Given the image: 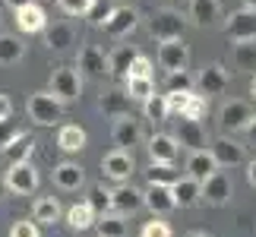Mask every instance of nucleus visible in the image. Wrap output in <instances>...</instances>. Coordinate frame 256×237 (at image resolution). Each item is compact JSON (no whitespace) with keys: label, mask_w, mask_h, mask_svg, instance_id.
<instances>
[{"label":"nucleus","mask_w":256,"mask_h":237,"mask_svg":"<svg viewBox=\"0 0 256 237\" xmlns=\"http://www.w3.org/2000/svg\"><path fill=\"white\" fill-rule=\"evenodd\" d=\"M146 196V209H149L155 218H162V215H168L171 209H177V202H174V190L171 186H162V184H149L142 190Z\"/></svg>","instance_id":"dca6fc26"},{"label":"nucleus","mask_w":256,"mask_h":237,"mask_svg":"<svg viewBox=\"0 0 256 237\" xmlns=\"http://www.w3.org/2000/svg\"><path fill=\"white\" fill-rule=\"evenodd\" d=\"M32 222L35 224L60 222V202H57V196H38L35 206H32Z\"/></svg>","instance_id":"c85d7f7f"},{"label":"nucleus","mask_w":256,"mask_h":237,"mask_svg":"<svg viewBox=\"0 0 256 237\" xmlns=\"http://www.w3.org/2000/svg\"><path fill=\"white\" fill-rule=\"evenodd\" d=\"M240 4H244V10H253L256 13V0H240Z\"/></svg>","instance_id":"864d4df0"},{"label":"nucleus","mask_w":256,"mask_h":237,"mask_svg":"<svg viewBox=\"0 0 256 237\" xmlns=\"http://www.w3.org/2000/svg\"><path fill=\"white\" fill-rule=\"evenodd\" d=\"M231 196H234V184L224 171L212 174L209 180L202 184V202H209V206H228Z\"/></svg>","instance_id":"2eb2a0df"},{"label":"nucleus","mask_w":256,"mask_h":237,"mask_svg":"<svg viewBox=\"0 0 256 237\" xmlns=\"http://www.w3.org/2000/svg\"><path fill=\"white\" fill-rule=\"evenodd\" d=\"M250 95H253V102H256V76L250 79Z\"/></svg>","instance_id":"6e6d98bb"},{"label":"nucleus","mask_w":256,"mask_h":237,"mask_svg":"<svg viewBox=\"0 0 256 237\" xmlns=\"http://www.w3.org/2000/svg\"><path fill=\"white\" fill-rule=\"evenodd\" d=\"M209 152L215 155V162H218V168H238L247 162V155H244V146L228 140V136H215V140L209 142Z\"/></svg>","instance_id":"ddd939ff"},{"label":"nucleus","mask_w":256,"mask_h":237,"mask_svg":"<svg viewBox=\"0 0 256 237\" xmlns=\"http://www.w3.org/2000/svg\"><path fill=\"white\" fill-rule=\"evenodd\" d=\"M38 171L32 168V162H22V164H10L6 168V190L16 193V196H28L38 190Z\"/></svg>","instance_id":"423d86ee"},{"label":"nucleus","mask_w":256,"mask_h":237,"mask_svg":"<svg viewBox=\"0 0 256 237\" xmlns=\"http://www.w3.org/2000/svg\"><path fill=\"white\" fill-rule=\"evenodd\" d=\"M57 149L73 155V152H82L86 149V130L80 124H64L60 130H57Z\"/></svg>","instance_id":"a878e982"},{"label":"nucleus","mask_w":256,"mask_h":237,"mask_svg":"<svg viewBox=\"0 0 256 237\" xmlns=\"http://www.w3.org/2000/svg\"><path fill=\"white\" fill-rule=\"evenodd\" d=\"M86 202L92 206V209H95V215L102 218V215H108V212H111V190H104L102 184H95L92 190H88V200H86Z\"/></svg>","instance_id":"e433bc0d"},{"label":"nucleus","mask_w":256,"mask_h":237,"mask_svg":"<svg viewBox=\"0 0 256 237\" xmlns=\"http://www.w3.org/2000/svg\"><path fill=\"white\" fill-rule=\"evenodd\" d=\"M168 92H193V76L186 70L168 73Z\"/></svg>","instance_id":"79ce46f5"},{"label":"nucleus","mask_w":256,"mask_h":237,"mask_svg":"<svg viewBox=\"0 0 256 237\" xmlns=\"http://www.w3.org/2000/svg\"><path fill=\"white\" fill-rule=\"evenodd\" d=\"M10 237H42L35 222H16L13 228H10Z\"/></svg>","instance_id":"a18cd8bd"},{"label":"nucleus","mask_w":256,"mask_h":237,"mask_svg":"<svg viewBox=\"0 0 256 237\" xmlns=\"http://www.w3.org/2000/svg\"><path fill=\"white\" fill-rule=\"evenodd\" d=\"M224 32H228V38L234 44L238 42H253L256 38V13L253 10H234V13L228 16V26H224Z\"/></svg>","instance_id":"9b49d317"},{"label":"nucleus","mask_w":256,"mask_h":237,"mask_svg":"<svg viewBox=\"0 0 256 237\" xmlns=\"http://www.w3.org/2000/svg\"><path fill=\"white\" fill-rule=\"evenodd\" d=\"M146 180H149V184H162V186H174L177 180H180V171H177L174 164L149 162V168H146Z\"/></svg>","instance_id":"2f4dec72"},{"label":"nucleus","mask_w":256,"mask_h":237,"mask_svg":"<svg viewBox=\"0 0 256 237\" xmlns=\"http://www.w3.org/2000/svg\"><path fill=\"white\" fill-rule=\"evenodd\" d=\"M146 149H149V158H152V162H158V164H174V162H177V149H180V146H177V140H174L171 133H152Z\"/></svg>","instance_id":"6ab92c4d"},{"label":"nucleus","mask_w":256,"mask_h":237,"mask_svg":"<svg viewBox=\"0 0 256 237\" xmlns=\"http://www.w3.org/2000/svg\"><path fill=\"white\" fill-rule=\"evenodd\" d=\"M95 231H98V237H126V222H124V215L108 212L95 222Z\"/></svg>","instance_id":"72a5a7b5"},{"label":"nucleus","mask_w":256,"mask_h":237,"mask_svg":"<svg viewBox=\"0 0 256 237\" xmlns=\"http://www.w3.org/2000/svg\"><path fill=\"white\" fill-rule=\"evenodd\" d=\"M164 98H168V111L174 117H184L186 108H190V102H193V92H168Z\"/></svg>","instance_id":"4c0bfd02"},{"label":"nucleus","mask_w":256,"mask_h":237,"mask_svg":"<svg viewBox=\"0 0 256 237\" xmlns=\"http://www.w3.org/2000/svg\"><path fill=\"white\" fill-rule=\"evenodd\" d=\"M26 57V44L19 35H0V66H13Z\"/></svg>","instance_id":"7c9ffc66"},{"label":"nucleus","mask_w":256,"mask_h":237,"mask_svg":"<svg viewBox=\"0 0 256 237\" xmlns=\"http://www.w3.org/2000/svg\"><path fill=\"white\" fill-rule=\"evenodd\" d=\"M32 155H35V136H28V133H22V136H16L13 142L4 149V158L10 164H22V162H32Z\"/></svg>","instance_id":"cd10ccee"},{"label":"nucleus","mask_w":256,"mask_h":237,"mask_svg":"<svg viewBox=\"0 0 256 237\" xmlns=\"http://www.w3.org/2000/svg\"><path fill=\"white\" fill-rule=\"evenodd\" d=\"M111 13H114V6L111 4H104V0H95V6L92 10H88V22H92V26H98V28H102L104 22H108V19H111Z\"/></svg>","instance_id":"ea45409f"},{"label":"nucleus","mask_w":256,"mask_h":237,"mask_svg":"<svg viewBox=\"0 0 256 237\" xmlns=\"http://www.w3.org/2000/svg\"><path fill=\"white\" fill-rule=\"evenodd\" d=\"M209 114V98L206 95H193V102H190V108H186V120H200L202 124V117Z\"/></svg>","instance_id":"37998d69"},{"label":"nucleus","mask_w":256,"mask_h":237,"mask_svg":"<svg viewBox=\"0 0 256 237\" xmlns=\"http://www.w3.org/2000/svg\"><path fill=\"white\" fill-rule=\"evenodd\" d=\"M218 0H190V13H186V19L196 26H215L218 22Z\"/></svg>","instance_id":"bb28decb"},{"label":"nucleus","mask_w":256,"mask_h":237,"mask_svg":"<svg viewBox=\"0 0 256 237\" xmlns=\"http://www.w3.org/2000/svg\"><path fill=\"white\" fill-rule=\"evenodd\" d=\"M171 190H174V202L180 209H193L196 202H202V184H196L193 177H180Z\"/></svg>","instance_id":"393cba45"},{"label":"nucleus","mask_w":256,"mask_h":237,"mask_svg":"<svg viewBox=\"0 0 256 237\" xmlns=\"http://www.w3.org/2000/svg\"><path fill=\"white\" fill-rule=\"evenodd\" d=\"M174 140L177 146H184V149H190V152H202V149H209V136H206V126L200 120H186V117H177L174 120Z\"/></svg>","instance_id":"20e7f679"},{"label":"nucleus","mask_w":256,"mask_h":237,"mask_svg":"<svg viewBox=\"0 0 256 237\" xmlns=\"http://www.w3.org/2000/svg\"><path fill=\"white\" fill-rule=\"evenodd\" d=\"M146 206V196H142V190H136L133 184H117L114 190H111V212H117V215H133V212H140Z\"/></svg>","instance_id":"1a4fd4ad"},{"label":"nucleus","mask_w":256,"mask_h":237,"mask_svg":"<svg viewBox=\"0 0 256 237\" xmlns=\"http://www.w3.org/2000/svg\"><path fill=\"white\" fill-rule=\"evenodd\" d=\"M140 237H174V231H171V224L164 222V218H152V222L142 224Z\"/></svg>","instance_id":"58836bf2"},{"label":"nucleus","mask_w":256,"mask_h":237,"mask_svg":"<svg viewBox=\"0 0 256 237\" xmlns=\"http://www.w3.org/2000/svg\"><path fill=\"white\" fill-rule=\"evenodd\" d=\"M130 76H140V79H152V60L149 57H136L133 60V66H130Z\"/></svg>","instance_id":"49530a36"},{"label":"nucleus","mask_w":256,"mask_h":237,"mask_svg":"<svg viewBox=\"0 0 256 237\" xmlns=\"http://www.w3.org/2000/svg\"><path fill=\"white\" fill-rule=\"evenodd\" d=\"M140 26V13L130 6V4H124V6H114V13H111V19L102 26L111 38H126L133 32V28Z\"/></svg>","instance_id":"4468645a"},{"label":"nucleus","mask_w":256,"mask_h":237,"mask_svg":"<svg viewBox=\"0 0 256 237\" xmlns=\"http://www.w3.org/2000/svg\"><path fill=\"white\" fill-rule=\"evenodd\" d=\"M142 114H146V120H155V124L168 120V117H171L168 98H164V95H152L149 102H142Z\"/></svg>","instance_id":"c9c22d12"},{"label":"nucleus","mask_w":256,"mask_h":237,"mask_svg":"<svg viewBox=\"0 0 256 237\" xmlns=\"http://www.w3.org/2000/svg\"><path fill=\"white\" fill-rule=\"evenodd\" d=\"M130 104H133V98L124 92V88H111V92H104L102 98H98V111H102L104 117H126L130 114Z\"/></svg>","instance_id":"4be33fe9"},{"label":"nucleus","mask_w":256,"mask_h":237,"mask_svg":"<svg viewBox=\"0 0 256 237\" xmlns=\"http://www.w3.org/2000/svg\"><path fill=\"white\" fill-rule=\"evenodd\" d=\"M57 6L66 16H88V10L95 6V0H57Z\"/></svg>","instance_id":"a19ab883"},{"label":"nucleus","mask_w":256,"mask_h":237,"mask_svg":"<svg viewBox=\"0 0 256 237\" xmlns=\"http://www.w3.org/2000/svg\"><path fill=\"white\" fill-rule=\"evenodd\" d=\"M76 70L80 76H92V79H104L111 76V66H108V54L98 44H82L80 57H76Z\"/></svg>","instance_id":"0eeeda50"},{"label":"nucleus","mask_w":256,"mask_h":237,"mask_svg":"<svg viewBox=\"0 0 256 237\" xmlns=\"http://www.w3.org/2000/svg\"><path fill=\"white\" fill-rule=\"evenodd\" d=\"M247 180H250V186H256V158L247 162Z\"/></svg>","instance_id":"8fccbe9b"},{"label":"nucleus","mask_w":256,"mask_h":237,"mask_svg":"<svg viewBox=\"0 0 256 237\" xmlns=\"http://www.w3.org/2000/svg\"><path fill=\"white\" fill-rule=\"evenodd\" d=\"M111 140H114L117 149L133 152V146H140V142H142V126H140V120H136L133 114L117 117V120L111 124Z\"/></svg>","instance_id":"9d476101"},{"label":"nucleus","mask_w":256,"mask_h":237,"mask_svg":"<svg viewBox=\"0 0 256 237\" xmlns=\"http://www.w3.org/2000/svg\"><path fill=\"white\" fill-rule=\"evenodd\" d=\"M4 4H6V6H13V13H16V10H22V6H32L35 0H4Z\"/></svg>","instance_id":"09e8293b"},{"label":"nucleus","mask_w":256,"mask_h":237,"mask_svg":"<svg viewBox=\"0 0 256 237\" xmlns=\"http://www.w3.org/2000/svg\"><path fill=\"white\" fill-rule=\"evenodd\" d=\"M44 44L51 48V51H57V54L70 51V44H76L73 26H70V22H54V26H48V28H44Z\"/></svg>","instance_id":"b1692460"},{"label":"nucleus","mask_w":256,"mask_h":237,"mask_svg":"<svg viewBox=\"0 0 256 237\" xmlns=\"http://www.w3.org/2000/svg\"><path fill=\"white\" fill-rule=\"evenodd\" d=\"M26 111H28V120L38 124V126H54L64 114V104L57 102L51 92H32L26 102Z\"/></svg>","instance_id":"f03ea898"},{"label":"nucleus","mask_w":256,"mask_h":237,"mask_svg":"<svg viewBox=\"0 0 256 237\" xmlns=\"http://www.w3.org/2000/svg\"><path fill=\"white\" fill-rule=\"evenodd\" d=\"M10 190H6V174L4 171H0V200H4V196H6Z\"/></svg>","instance_id":"603ef678"},{"label":"nucleus","mask_w":256,"mask_h":237,"mask_svg":"<svg viewBox=\"0 0 256 237\" xmlns=\"http://www.w3.org/2000/svg\"><path fill=\"white\" fill-rule=\"evenodd\" d=\"M0 120H13V102L6 92H0Z\"/></svg>","instance_id":"de8ad7c7"},{"label":"nucleus","mask_w":256,"mask_h":237,"mask_svg":"<svg viewBox=\"0 0 256 237\" xmlns=\"http://www.w3.org/2000/svg\"><path fill=\"white\" fill-rule=\"evenodd\" d=\"M136 171L133 164V152L126 149H111L104 158H102V174L114 184H130V174Z\"/></svg>","instance_id":"39448f33"},{"label":"nucleus","mask_w":256,"mask_h":237,"mask_svg":"<svg viewBox=\"0 0 256 237\" xmlns=\"http://www.w3.org/2000/svg\"><path fill=\"white\" fill-rule=\"evenodd\" d=\"M82 184H86L82 164H76V162H60V164L54 168V186H57V190L73 193V190H80Z\"/></svg>","instance_id":"412c9836"},{"label":"nucleus","mask_w":256,"mask_h":237,"mask_svg":"<svg viewBox=\"0 0 256 237\" xmlns=\"http://www.w3.org/2000/svg\"><path fill=\"white\" fill-rule=\"evenodd\" d=\"M140 57V51H136L133 44H117L111 54H108V66H111V76L114 79H126L130 76V66L133 60Z\"/></svg>","instance_id":"5701e85b"},{"label":"nucleus","mask_w":256,"mask_h":237,"mask_svg":"<svg viewBox=\"0 0 256 237\" xmlns=\"http://www.w3.org/2000/svg\"><path fill=\"white\" fill-rule=\"evenodd\" d=\"M186 64H190V48L184 44V38L158 44V66L162 70L177 73V70H186Z\"/></svg>","instance_id":"f8f14e48"},{"label":"nucleus","mask_w":256,"mask_h":237,"mask_svg":"<svg viewBox=\"0 0 256 237\" xmlns=\"http://www.w3.org/2000/svg\"><path fill=\"white\" fill-rule=\"evenodd\" d=\"M184 28H186V19L177 13V10L162 6V10H155V13L149 16V35H152L158 44L184 38Z\"/></svg>","instance_id":"f257e3e1"},{"label":"nucleus","mask_w":256,"mask_h":237,"mask_svg":"<svg viewBox=\"0 0 256 237\" xmlns=\"http://www.w3.org/2000/svg\"><path fill=\"white\" fill-rule=\"evenodd\" d=\"M231 82V73L224 70L222 64H209V66H202V73L200 79H196V86H200V92L209 98V95H222L224 88H228Z\"/></svg>","instance_id":"a211bd4d"},{"label":"nucleus","mask_w":256,"mask_h":237,"mask_svg":"<svg viewBox=\"0 0 256 237\" xmlns=\"http://www.w3.org/2000/svg\"><path fill=\"white\" fill-rule=\"evenodd\" d=\"M256 117L253 111V104L250 102H224L218 108V124H222V130H247L250 120Z\"/></svg>","instance_id":"6e6552de"},{"label":"nucleus","mask_w":256,"mask_h":237,"mask_svg":"<svg viewBox=\"0 0 256 237\" xmlns=\"http://www.w3.org/2000/svg\"><path fill=\"white\" fill-rule=\"evenodd\" d=\"M234 66L238 70H256V38L234 44Z\"/></svg>","instance_id":"f704fd0d"},{"label":"nucleus","mask_w":256,"mask_h":237,"mask_svg":"<svg viewBox=\"0 0 256 237\" xmlns=\"http://www.w3.org/2000/svg\"><path fill=\"white\" fill-rule=\"evenodd\" d=\"M218 171H222V168H218V162H215V155L209 149L186 155V177H193L196 184H206L212 174H218Z\"/></svg>","instance_id":"f3484780"},{"label":"nucleus","mask_w":256,"mask_h":237,"mask_svg":"<svg viewBox=\"0 0 256 237\" xmlns=\"http://www.w3.org/2000/svg\"><path fill=\"white\" fill-rule=\"evenodd\" d=\"M95 222H98V215L88 202H76L66 209V224L73 231H88V228H95Z\"/></svg>","instance_id":"c756f323"},{"label":"nucleus","mask_w":256,"mask_h":237,"mask_svg":"<svg viewBox=\"0 0 256 237\" xmlns=\"http://www.w3.org/2000/svg\"><path fill=\"white\" fill-rule=\"evenodd\" d=\"M244 133H247V140H250V146H256V117H253V120H250V126H247V130H244Z\"/></svg>","instance_id":"3c124183"},{"label":"nucleus","mask_w":256,"mask_h":237,"mask_svg":"<svg viewBox=\"0 0 256 237\" xmlns=\"http://www.w3.org/2000/svg\"><path fill=\"white\" fill-rule=\"evenodd\" d=\"M124 92L133 98V102H149V98L155 95V82L152 79H140V76H126L124 79Z\"/></svg>","instance_id":"473e14b6"},{"label":"nucleus","mask_w":256,"mask_h":237,"mask_svg":"<svg viewBox=\"0 0 256 237\" xmlns=\"http://www.w3.org/2000/svg\"><path fill=\"white\" fill-rule=\"evenodd\" d=\"M60 104H70L82 95V76L73 70V66H57L51 73V88H48Z\"/></svg>","instance_id":"7ed1b4c3"},{"label":"nucleus","mask_w":256,"mask_h":237,"mask_svg":"<svg viewBox=\"0 0 256 237\" xmlns=\"http://www.w3.org/2000/svg\"><path fill=\"white\" fill-rule=\"evenodd\" d=\"M186 237H212V234H209V231H190Z\"/></svg>","instance_id":"5fc2aeb1"},{"label":"nucleus","mask_w":256,"mask_h":237,"mask_svg":"<svg viewBox=\"0 0 256 237\" xmlns=\"http://www.w3.org/2000/svg\"><path fill=\"white\" fill-rule=\"evenodd\" d=\"M16 28H19L22 35H42L44 28H48V13H44L38 4L16 10Z\"/></svg>","instance_id":"aec40b11"},{"label":"nucleus","mask_w":256,"mask_h":237,"mask_svg":"<svg viewBox=\"0 0 256 237\" xmlns=\"http://www.w3.org/2000/svg\"><path fill=\"white\" fill-rule=\"evenodd\" d=\"M22 133H26V130H22L16 120H0V152H4L6 146L16 140V136H22Z\"/></svg>","instance_id":"c03bdc74"}]
</instances>
